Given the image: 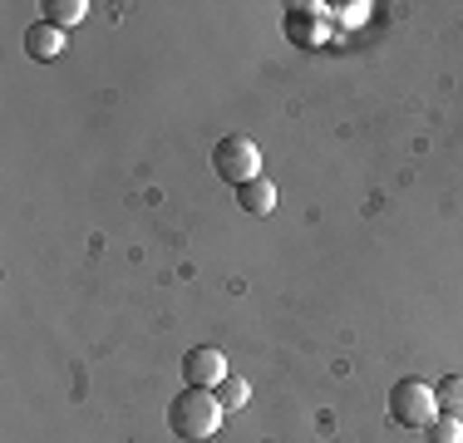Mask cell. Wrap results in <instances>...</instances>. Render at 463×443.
Instances as JSON below:
<instances>
[{
  "label": "cell",
  "mask_w": 463,
  "mask_h": 443,
  "mask_svg": "<svg viewBox=\"0 0 463 443\" xmlns=\"http://www.w3.org/2000/svg\"><path fill=\"white\" fill-rule=\"evenodd\" d=\"M434 399H439V414L463 419V374H444V380L434 384Z\"/></svg>",
  "instance_id": "cell-8"
},
{
  "label": "cell",
  "mask_w": 463,
  "mask_h": 443,
  "mask_svg": "<svg viewBox=\"0 0 463 443\" xmlns=\"http://www.w3.org/2000/svg\"><path fill=\"white\" fill-rule=\"evenodd\" d=\"M213 168L217 177H227V183H251V177H261V148L251 138H241V133H232L213 148Z\"/></svg>",
  "instance_id": "cell-3"
},
{
  "label": "cell",
  "mask_w": 463,
  "mask_h": 443,
  "mask_svg": "<svg viewBox=\"0 0 463 443\" xmlns=\"http://www.w3.org/2000/svg\"><path fill=\"white\" fill-rule=\"evenodd\" d=\"M183 380L187 390H217L227 380V354L213 350V345H197L183 354Z\"/></svg>",
  "instance_id": "cell-4"
},
{
  "label": "cell",
  "mask_w": 463,
  "mask_h": 443,
  "mask_svg": "<svg viewBox=\"0 0 463 443\" xmlns=\"http://www.w3.org/2000/svg\"><path fill=\"white\" fill-rule=\"evenodd\" d=\"M429 434V443H463V419H454V414H439L434 424L424 429Z\"/></svg>",
  "instance_id": "cell-10"
},
{
  "label": "cell",
  "mask_w": 463,
  "mask_h": 443,
  "mask_svg": "<svg viewBox=\"0 0 463 443\" xmlns=\"http://www.w3.org/2000/svg\"><path fill=\"white\" fill-rule=\"evenodd\" d=\"M237 207L251 212V217H267L271 207H277V187H271V177L261 173V177H251V183H241L237 187Z\"/></svg>",
  "instance_id": "cell-5"
},
{
  "label": "cell",
  "mask_w": 463,
  "mask_h": 443,
  "mask_svg": "<svg viewBox=\"0 0 463 443\" xmlns=\"http://www.w3.org/2000/svg\"><path fill=\"white\" fill-rule=\"evenodd\" d=\"M217 424H222V404H217L213 390H183L178 399L168 404V429L187 443H203L217 434Z\"/></svg>",
  "instance_id": "cell-1"
},
{
  "label": "cell",
  "mask_w": 463,
  "mask_h": 443,
  "mask_svg": "<svg viewBox=\"0 0 463 443\" xmlns=\"http://www.w3.org/2000/svg\"><path fill=\"white\" fill-rule=\"evenodd\" d=\"M213 394H217V404H222V414H237V409H247V399H251V390H247L241 374H227Z\"/></svg>",
  "instance_id": "cell-9"
},
{
  "label": "cell",
  "mask_w": 463,
  "mask_h": 443,
  "mask_svg": "<svg viewBox=\"0 0 463 443\" xmlns=\"http://www.w3.org/2000/svg\"><path fill=\"white\" fill-rule=\"evenodd\" d=\"M25 50L35 54V60H54V54L64 50V30H54L50 20H40V25L25 30Z\"/></svg>",
  "instance_id": "cell-6"
},
{
  "label": "cell",
  "mask_w": 463,
  "mask_h": 443,
  "mask_svg": "<svg viewBox=\"0 0 463 443\" xmlns=\"http://www.w3.org/2000/svg\"><path fill=\"white\" fill-rule=\"evenodd\" d=\"M45 20L54 30H70V25H80L84 15H90V0H45Z\"/></svg>",
  "instance_id": "cell-7"
},
{
  "label": "cell",
  "mask_w": 463,
  "mask_h": 443,
  "mask_svg": "<svg viewBox=\"0 0 463 443\" xmlns=\"http://www.w3.org/2000/svg\"><path fill=\"white\" fill-rule=\"evenodd\" d=\"M390 419L400 429H419V434H424L429 424H434L439 419V399H434V384H424V380H400L390 390Z\"/></svg>",
  "instance_id": "cell-2"
}]
</instances>
